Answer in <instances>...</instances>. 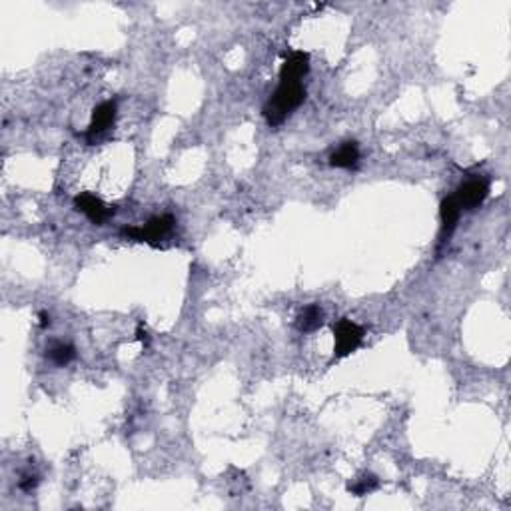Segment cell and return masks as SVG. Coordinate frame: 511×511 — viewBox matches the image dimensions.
Listing matches in <instances>:
<instances>
[{
    "label": "cell",
    "mask_w": 511,
    "mask_h": 511,
    "mask_svg": "<svg viewBox=\"0 0 511 511\" xmlns=\"http://www.w3.org/2000/svg\"><path fill=\"white\" fill-rule=\"evenodd\" d=\"M310 70V56L306 52H294L288 60L282 64L279 70V82H302V78Z\"/></svg>",
    "instance_id": "7"
},
{
    "label": "cell",
    "mask_w": 511,
    "mask_h": 511,
    "mask_svg": "<svg viewBox=\"0 0 511 511\" xmlns=\"http://www.w3.org/2000/svg\"><path fill=\"white\" fill-rule=\"evenodd\" d=\"M324 324V312H322V308L318 306V303H310V306H306L300 315H298V320H296V325H298V330L300 332H315L320 325Z\"/></svg>",
    "instance_id": "10"
},
{
    "label": "cell",
    "mask_w": 511,
    "mask_h": 511,
    "mask_svg": "<svg viewBox=\"0 0 511 511\" xmlns=\"http://www.w3.org/2000/svg\"><path fill=\"white\" fill-rule=\"evenodd\" d=\"M440 216H442V232L443 236L453 232L455 230V226H457V222H459V216H462V208H459V204L455 202V198L447 196L442 200V206H440Z\"/></svg>",
    "instance_id": "9"
},
{
    "label": "cell",
    "mask_w": 511,
    "mask_h": 511,
    "mask_svg": "<svg viewBox=\"0 0 511 511\" xmlns=\"http://www.w3.org/2000/svg\"><path fill=\"white\" fill-rule=\"evenodd\" d=\"M74 208L82 212L96 226H102L106 220H110L116 214V206H108L100 198L94 196L90 192H82L74 198Z\"/></svg>",
    "instance_id": "4"
},
{
    "label": "cell",
    "mask_w": 511,
    "mask_h": 511,
    "mask_svg": "<svg viewBox=\"0 0 511 511\" xmlns=\"http://www.w3.org/2000/svg\"><path fill=\"white\" fill-rule=\"evenodd\" d=\"M118 104L116 100H106L102 104H98L94 108L92 120H90V126L86 130V138L92 140L94 136L102 134L106 128H110L116 120Z\"/></svg>",
    "instance_id": "6"
},
{
    "label": "cell",
    "mask_w": 511,
    "mask_h": 511,
    "mask_svg": "<svg viewBox=\"0 0 511 511\" xmlns=\"http://www.w3.org/2000/svg\"><path fill=\"white\" fill-rule=\"evenodd\" d=\"M136 339H138V342H142V346H144V348H148V342H150V337H148V334H146V330H142V324H140L138 330H136Z\"/></svg>",
    "instance_id": "14"
},
{
    "label": "cell",
    "mask_w": 511,
    "mask_h": 511,
    "mask_svg": "<svg viewBox=\"0 0 511 511\" xmlns=\"http://www.w3.org/2000/svg\"><path fill=\"white\" fill-rule=\"evenodd\" d=\"M38 486V477L36 476H26L20 479V483H18V488L23 489V491H32V489Z\"/></svg>",
    "instance_id": "13"
},
{
    "label": "cell",
    "mask_w": 511,
    "mask_h": 511,
    "mask_svg": "<svg viewBox=\"0 0 511 511\" xmlns=\"http://www.w3.org/2000/svg\"><path fill=\"white\" fill-rule=\"evenodd\" d=\"M378 486H380L378 477L372 476V474H366V476H361L360 479H356L354 483H349L348 491L354 493V495H368V493L375 491Z\"/></svg>",
    "instance_id": "12"
},
{
    "label": "cell",
    "mask_w": 511,
    "mask_h": 511,
    "mask_svg": "<svg viewBox=\"0 0 511 511\" xmlns=\"http://www.w3.org/2000/svg\"><path fill=\"white\" fill-rule=\"evenodd\" d=\"M360 160V148L354 140L344 142L332 156H330V166L334 168H354Z\"/></svg>",
    "instance_id": "8"
},
{
    "label": "cell",
    "mask_w": 511,
    "mask_h": 511,
    "mask_svg": "<svg viewBox=\"0 0 511 511\" xmlns=\"http://www.w3.org/2000/svg\"><path fill=\"white\" fill-rule=\"evenodd\" d=\"M38 320H40V327H48L50 325V314H47V312H40Z\"/></svg>",
    "instance_id": "15"
},
{
    "label": "cell",
    "mask_w": 511,
    "mask_h": 511,
    "mask_svg": "<svg viewBox=\"0 0 511 511\" xmlns=\"http://www.w3.org/2000/svg\"><path fill=\"white\" fill-rule=\"evenodd\" d=\"M489 196V182L486 178H476L469 180L453 192L455 202L459 204L462 212L464 210H474L479 204H483V200Z\"/></svg>",
    "instance_id": "5"
},
{
    "label": "cell",
    "mask_w": 511,
    "mask_h": 511,
    "mask_svg": "<svg viewBox=\"0 0 511 511\" xmlns=\"http://www.w3.org/2000/svg\"><path fill=\"white\" fill-rule=\"evenodd\" d=\"M334 339H336V346H334L336 358H346L360 348L361 339H363V330L356 322H351L348 318H342L334 325Z\"/></svg>",
    "instance_id": "3"
},
{
    "label": "cell",
    "mask_w": 511,
    "mask_h": 511,
    "mask_svg": "<svg viewBox=\"0 0 511 511\" xmlns=\"http://www.w3.org/2000/svg\"><path fill=\"white\" fill-rule=\"evenodd\" d=\"M176 220L166 214V216H154L146 222L144 226H126L122 230V236L134 242H146L150 246H160L164 238L174 230Z\"/></svg>",
    "instance_id": "2"
},
{
    "label": "cell",
    "mask_w": 511,
    "mask_h": 511,
    "mask_svg": "<svg viewBox=\"0 0 511 511\" xmlns=\"http://www.w3.org/2000/svg\"><path fill=\"white\" fill-rule=\"evenodd\" d=\"M50 360L54 361L56 366H68L70 361L76 358V349L74 346H70V344H54L52 348H50Z\"/></svg>",
    "instance_id": "11"
},
{
    "label": "cell",
    "mask_w": 511,
    "mask_h": 511,
    "mask_svg": "<svg viewBox=\"0 0 511 511\" xmlns=\"http://www.w3.org/2000/svg\"><path fill=\"white\" fill-rule=\"evenodd\" d=\"M306 98V88L302 82H279L278 90L264 106V116L272 128L279 126L291 112L302 104Z\"/></svg>",
    "instance_id": "1"
}]
</instances>
